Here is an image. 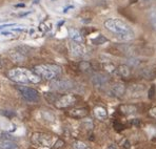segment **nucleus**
Listing matches in <instances>:
<instances>
[{
	"instance_id": "f3484780",
	"label": "nucleus",
	"mask_w": 156,
	"mask_h": 149,
	"mask_svg": "<svg viewBox=\"0 0 156 149\" xmlns=\"http://www.w3.org/2000/svg\"><path fill=\"white\" fill-rule=\"evenodd\" d=\"M116 70H117V73H118V75L123 78H128V77H130V75H131V68L127 64H120V65L116 68Z\"/></svg>"
},
{
	"instance_id": "dca6fc26",
	"label": "nucleus",
	"mask_w": 156,
	"mask_h": 149,
	"mask_svg": "<svg viewBox=\"0 0 156 149\" xmlns=\"http://www.w3.org/2000/svg\"><path fill=\"white\" fill-rule=\"evenodd\" d=\"M94 114H95V117L98 119V120H101L104 121L105 119L108 118V111L107 109L105 108V107L102 106H97L94 108Z\"/></svg>"
},
{
	"instance_id": "4be33fe9",
	"label": "nucleus",
	"mask_w": 156,
	"mask_h": 149,
	"mask_svg": "<svg viewBox=\"0 0 156 149\" xmlns=\"http://www.w3.org/2000/svg\"><path fill=\"white\" fill-rule=\"evenodd\" d=\"M42 119L44 121H47L48 123H53L55 122V116L50 111H43L42 113Z\"/></svg>"
},
{
	"instance_id": "2f4dec72",
	"label": "nucleus",
	"mask_w": 156,
	"mask_h": 149,
	"mask_svg": "<svg viewBox=\"0 0 156 149\" xmlns=\"http://www.w3.org/2000/svg\"><path fill=\"white\" fill-rule=\"evenodd\" d=\"M14 33L12 32H3L2 33V36H4V37H14Z\"/></svg>"
},
{
	"instance_id": "473e14b6",
	"label": "nucleus",
	"mask_w": 156,
	"mask_h": 149,
	"mask_svg": "<svg viewBox=\"0 0 156 149\" xmlns=\"http://www.w3.org/2000/svg\"><path fill=\"white\" fill-rule=\"evenodd\" d=\"M14 23H10V24H2V25H0V29H5V27H8V26H14Z\"/></svg>"
},
{
	"instance_id": "f03ea898",
	"label": "nucleus",
	"mask_w": 156,
	"mask_h": 149,
	"mask_svg": "<svg viewBox=\"0 0 156 149\" xmlns=\"http://www.w3.org/2000/svg\"><path fill=\"white\" fill-rule=\"evenodd\" d=\"M8 77L12 81L20 84H37L41 81V78L34 72L23 67L12 68L8 72Z\"/></svg>"
},
{
	"instance_id": "5701e85b",
	"label": "nucleus",
	"mask_w": 156,
	"mask_h": 149,
	"mask_svg": "<svg viewBox=\"0 0 156 149\" xmlns=\"http://www.w3.org/2000/svg\"><path fill=\"white\" fill-rule=\"evenodd\" d=\"M108 41V39L105 37V36H102V35H99L98 37H96V38H94V39H92L91 40V42L93 43V44H95V45H100V44H104V43H105Z\"/></svg>"
},
{
	"instance_id": "2eb2a0df",
	"label": "nucleus",
	"mask_w": 156,
	"mask_h": 149,
	"mask_svg": "<svg viewBox=\"0 0 156 149\" xmlns=\"http://www.w3.org/2000/svg\"><path fill=\"white\" fill-rule=\"evenodd\" d=\"M119 110L121 113L129 116V114H134L137 112V107L133 104H122L119 106Z\"/></svg>"
},
{
	"instance_id": "f257e3e1",
	"label": "nucleus",
	"mask_w": 156,
	"mask_h": 149,
	"mask_svg": "<svg viewBox=\"0 0 156 149\" xmlns=\"http://www.w3.org/2000/svg\"><path fill=\"white\" fill-rule=\"evenodd\" d=\"M105 27L122 41H129L134 38V32L125 21L117 18H110L105 21Z\"/></svg>"
},
{
	"instance_id": "e433bc0d",
	"label": "nucleus",
	"mask_w": 156,
	"mask_h": 149,
	"mask_svg": "<svg viewBox=\"0 0 156 149\" xmlns=\"http://www.w3.org/2000/svg\"><path fill=\"white\" fill-rule=\"evenodd\" d=\"M52 1H55V0H52Z\"/></svg>"
},
{
	"instance_id": "412c9836",
	"label": "nucleus",
	"mask_w": 156,
	"mask_h": 149,
	"mask_svg": "<svg viewBox=\"0 0 156 149\" xmlns=\"http://www.w3.org/2000/svg\"><path fill=\"white\" fill-rule=\"evenodd\" d=\"M149 21H150L153 29L156 31V8H151L149 12Z\"/></svg>"
},
{
	"instance_id": "aec40b11",
	"label": "nucleus",
	"mask_w": 156,
	"mask_h": 149,
	"mask_svg": "<svg viewBox=\"0 0 156 149\" xmlns=\"http://www.w3.org/2000/svg\"><path fill=\"white\" fill-rule=\"evenodd\" d=\"M140 75L143 76L144 78H146V79H154L155 78V74L154 72H153L151 68H143V69L140 70Z\"/></svg>"
},
{
	"instance_id": "1a4fd4ad",
	"label": "nucleus",
	"mask_w": 156,
	"mask_h": 149,
	"mask_svg": "<svg viewBox=\"0 0 156 149\" xmlns=\"http://www.w3.org/2000/svg\"><path fill=\"white\" fill-rule=\"evenodd\" d=\"M91 82L93 83V85L95 87L101 88V87H105V85H108V83H109V79H108L107 76L97 73V74H94L93 76H92Z\"/></svg>"
},
{
	"instance_id": "7ed1b4c3",
	"label": "nucleus",
	"mask_w": 156,
	"mask_h": 149,
	"mask_svg": "<svg viewBox=\"0 0 156 149\" xmlns=\"http://www.w3.org/2000/svg\"><path fill=\"white\" fill-rule=\"evenodd\" d=\"M33 72L40 78L52 81L61 74V67L56 64H40L34 67Z\"/></svg>"
},
{
	"instance_id": "ddd939ff",
	"label": "nucleus",
	"mask_w": 156,
	"mask_h": 149,
	"mask_svg": "<svg viewBox=\"0 0 156 149\" xmlns=\"http://www.w3.org/2000/svg\"><path fill=\"white\" fill-rule=\"evenodd\" d=\"M126 90H127V87L125 84L122 83H116L112 86L111 88V93L116 98H121L122 96H125Z\"/></svg>"
},
{
	"instance_id": "39448f33",
	"label": "nucleus",
	"mask_w": 156,
	"mask_h": 149,
	"mask_svg": "<svg viewBox=\"0 0 156 149\" xmlns=\"http://www.w3.org/2000/svg\"><path fill=\"white\" fill-rule=\"evenodd\" d=\"M17 89L19 90V93H21V96L23 97V99L27 101L30 103H38L40 101V96H39L38 91L35 90L34 88L27 87L26 85H18Z\"/></svg>"
},
{
	"instance_id": "f704fd0d",
	"label": "nucleus",
	"mask_w": 156,
	"mask_h": 149,
	"mask_svg": "<svg viewBox=\"0 0 156 149\" xmlns=\"http://www.w3.org/2000/svg\"><path fill=\"white\" fill-rule=\"evenodd\" d=\"M2 62H3V60H1V59H0V68L3 66V65H2Z\"/></svg>"
},
{
	"instance_id": "9b49d317",
	"label": "nucleus",
	"mask_w": 156,
	"mask_h": 149,
	"mask_svg": "<svg viewBox=\"0 0 156 149\" xmlns=\"http://www.w3.org/2000/svg\"><path fill=\"white\" fill-rule=\"evenodd\" d=\"M9 56H10V58L12 59L14 62H18V63L23 62L27 59V55L23 54L21 50H19L18 49H11L10 52H9Z\"/></svg>"
},
{
	"instance_id": "6e6552de",
	"label": "nucleus",
	"mask_w": 156,
	"mask_h": 149,
	"mask_svg": "<svg viewBox=\"0 0 156 149\" xmlns=\"http://www.w3.org/2000/svg\"><path fill=\"white\" fill-rule=\"evenodd\" d=\"M144 91H146V86L143 84H133L128 87L126 93H128L131 98H139L144 95Z\"/></svg>"
},
{
	"instance_id": "a878e982",
	"label": "nucleus",
	"mask_w": 156,
	"mask_h": 149,
	"mask_svg": "<svg viewBox=\"0 0 156 149\" xmlns=\"http://www.w3.org/2000/svg\"><path fill=\"white\" fill-rule=\"evenodd\" d=\"M58 97L59 96L58 95H56V93H44V98L47 99L48 102H50V103H55L56 102V100L58 99Z\"/></svg>"
},
{
	"instance_id": "20e7f679",
	"label": "nucleus",
	"mask_w": 156,
	"mask_h": 149,
	"mask_svg": "<svg viewBox=\"0 0 156 149\" xmlns=\"http://www.w3.org/2000/svg\"><path fill=\"white\" fill-rule=\"evenodd\" d=\"M32 144L36 147L43 149V148H49L52 146L54 137L50 134H42V132H34L31 137Z\"/></svg>"
},
{
	"instance_id": "0eeeda50",
	"label": "nucleus",
	"mask_w": 156,
	"mask_h": 149,
	"mask_svg": "<svg viewBox=\"0 0 156 149\" xmlns=\"http://www.w3.org/2000/svg\"><path fill=\"white\" fill-rule=\"evenodd\" d=\"M76 103V98L73 95H65V96H59L58 99L56 100V102L54 103L56 108L63 109L71 107L72 105H74Z\"/></svg>"
},
{
	"instance_id": "6ab92c4d",
	"label": "nucleus",
	"mask_w": 156,
	"mask_h": 149,
	"mask_svg": "<svg viewBox=\"0 0 156 149\" xmlns=\"http://www.w3.org/2000/svg\"><path fill=\"white\" fill-rule=\"evenodd\" d=\"M0 143H1V147L4 149H18L17 144L12 140H6V141H2Z\"/></svg>"
},
{
	"instance_id": "c85d7f7f",
	"label": "nucleus",
	"mask_w": 156,
	"mask_h": 149,
	"mask_svg": "<svg viewBox=\"0 0 156 149\" xmlns=\"http://www.w3.org/2000/svg\"><path fill=\"white\" fill-rule=\"evenodd\" d=\"M148 114L151 117V118H153V119H156V106L154 107H152V108L149 110L148 112Z\"/></svg>"
},
{
	"instance_id": "f8f14e48",
	"label": "nucleus",
	"mask_w": 156,
	"mask_h": 149,
	"mask_svg": "<svg viewBox=\"0 0 156 149\" xmlns=\"http://www.w3.org/2000/svg\"><path fill=\"white\" fill-rule=\"evenodd\" d=\"M89 111L87 108L84 107H79V108H73L71 110L68 111V114L72 118L75 119H82V118H86L88 116Z\"/></svg>"
},
{
	"instance_id": "72a5a7b5",
	"label": "nucleus",
	"mask_w": 156,
	"mask_h": 149,
	"mask_svg": "<svg viewBox=\"0 0 156 149\" xmlns=\"http://www.w3.org/2000/svg\"><path fill=\"white\" fill-rule=\"evenodd\" d=\"M109 149H117L116 145H114V144H111V145L109 146Z\"/></svg>"
},
{
	"instance_id": "a211bd4d",
	"label": "nucleus",
	"mask_w": 156,
	"mask_h": 149,
	"mask_svg": "<svg viewBox=\"0 0 156 149\" xmlns=\"http://www.w3.org/2000/svg\"><path fill=\"white\" fill-rule=\"evenodd\" d=\"M78 67L81 72H84V73H90L92 72L93 67H92V64L89 62V61H81L79 64H78Z\"/></svg>"
},
{
	"instance_id": "393cba45",
	"label": "nucleus",
	"mask_w": 156,
	"mask_h": 149,
	"mask_svg": "<svg viewBox=\"0 0 156 149\" xmlns=\"http://www.w3.org/2000/svg\"><path fill=\"white\" fill-rule=\"evenodd\" d=\"M73 148L74 149H89L88 144H86L82 141H75L73 143Z\"/></svg>"
},
{
	"instance_id": "c756f323",
	"label": "nucleus",
	"mask_w": 156,
	"mask_h": 149,
	"mask_svg": "<svg viewBox=\"0 0 156 149\" xmlns=\"http://www.w3.org/2000/svg\"><path fill=\"white\" fill-rule=\"evenodd\" d=\"M129 63H131V65L132 66H137L140 64V61L137 60V59H134V58H131L129 59Z\"/></svg>"
},
{
	"instance_id": "4468645a",
	"label": "nucleus",
	"mask_w": 156,
	"mask_h": 149,
	"mask_svg": "<svg viewBox=\"0 0 156 149\" xmlns=\"http://www.w3.org/2000/svg\"><path fill=\"white\" fill-rule=\"evenodd\" d=\"M68 33H69L70 38L72 39V41H74V42H78V43L83 42V36H82V34L80 33L78 29H74V27H69Z\"/></svg>"
},
{
	"instance_id": "9d476101",
	"label": "nucleus",
	"mask_w": 156,
	"mask_h": 149,
	"mask_svg": "<svg viewBox=\"0 0 156 149\" xmlns=\"http://www.w3.org/2000/svg\"><path fill=\"white\" fill-rule=\"evenodd\" d=\"M71 47V52L74 56L76 57H83L87 55V47L84 46L82 43H78L73 41L70 45Z\"/></svg>"
},
{
	"instance_id": "423d86ee",
	"label": "nucleus",
	"mask_w": 156,
	"mask_h": 149,
	"mask_svg": "<svg viewBox=\"0 0 156 149\" xmlns=\"http://www.w3.org/2000/svg\"><path fill=\"white\" fill-rule=\"evenodd\" d=\"M51 88L56 91H68L73 87V82L66 79H54L51 82Z\"/></svg>"
},
{
	"instance_id": "c9c22d12",
	"label": "nucleus",
	"mask_w": 156,
	"mask_h": 149,
	"mask_svg": "<svg viewBox=\"0 0 156 149\" xmlns=\"http://www.w3.org/2000/svg\"><path fill=\"white\" fill-rule=\"evenodd\" d=\"M0 149H4V148H2V147H1V146H0Z\"/></svg>"
},
{
	"instance_id": "cd10ccee",
	"label": "nucleus",
	"mask_w": 156,
	"mask_h": 149,
	"mask_svg": "<svg viewBox=\"0 0 156 149\" xmlns=\"http://www.w3.org/2000/svg\"><path fill=\"white\" fill-rule=\"evenodd\" d=\"M63 146H65V141L59 139V140H57L56 143L53 145V147H54L55 149H60V148H62Z\"/></svg>"
},
{
	"instance_id": "bb28decb",
	"label": "nucleus",
	"mask_w": 156,
	"mask_h": 149,
	"mask_svg": "<svg viewBox=\"0 0 156 149\" xmlns=\"http://www.w3.org/2000/svg\"><path fill=\"white\" fill-rule=\"evenodd\" d=\"M6 140H12V141H14V137L11 136L9 132H5V131H3V130H0V142L6 141Z\"/></svg>"
},
{
	"instance_id": "7c9ffc66",
	"label": "nucleus",
	"mask_w": 156,
	"mask_h": 149,
	"mask_svg": "<svg viewBox=\"0 0 156 149\" xmlns=\"http://www.w3.org/2000/svg\"><path fill=\"white\" fill-rule=\"evenodd\" d=\"M122 146L125 147L126 149H129L131 147V145H130V142L128 141V140H123V142H122Z\"/></svg>"
},
{
	"instance_id": "b1692460",
	"label": "nucleus",
	"mask_w": 156,
	"mask_h": 149,
	"mask_svg": "<svg viewBox=\"0 0 156 149\" xmlns=\"http://www.w3.org/2000/svg\"><path fill=\"white\" fill-rule=\"evenodd\" d=\"M116 66L114 65L113 63H110V62H108V63H105L104 64V69L105 70L107 73H109V74H113V73H115L116 72Z\"/></svg>"
}]
</instances>
